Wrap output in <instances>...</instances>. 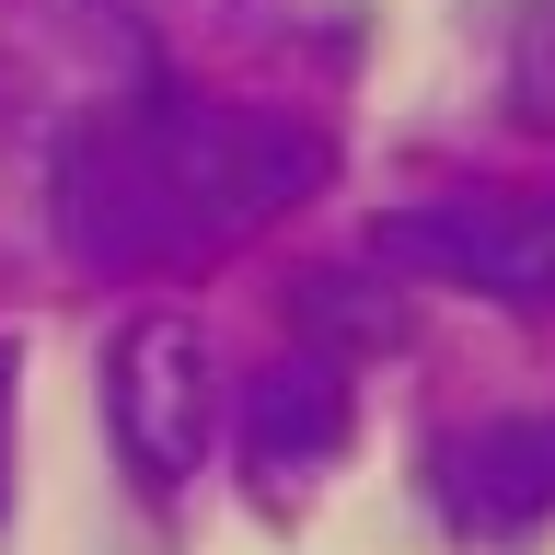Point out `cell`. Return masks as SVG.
Returning <instances> with one entry per match:
<instances>
[{
	"instance_id": "cell-1",
	"label": "cell",
	"mask_w": 555,
	"mask_h": 555,
	"mask_svg": "<svg viewBox=\"0 0 555 555\" xmlns=\"http://www.w3.org/2000/svg\"><path fill=\"white\" fill-rule=\"evenodd\" d=\"M336 173V139L301 116L255 104H197L151 93L116 104L59 151V243L93 278H151V267H208L243 232H267L278 208H301Z\"/></svg>"
},
{
	"instance_id": "cell-6",
	"label": "cell",
	"mask_w": 555,
	"mask_h": 555,
	"mask_svg": "<svg viewBox=\"0 0 555 555\" xmlns=\"http://www.w3.org/2000/svg\"><path fill=\"white\" fill-rule=\"evenodd\" d=\"M289 324L312 336V359H382V347H405V301L371 289L359 267H301L289 278Z\"/></svg>"
},
{
	"instance_id": "cell-8",
	"label": "cell",
	"mask_w": 555,
	"mask_h": 555,
	"mask_svg": "<svg viewBox=\"0 0 555 555\" xmlns=\"http://www.w3.org/2000/svg\"><path fill=\"white\" fill-rule=\"evenodd\" d=\"M12 405H24V347L0 336V520H12Z\"/></svg>"
},
{
	"instance_id": "cell-7",
	"label": "cell",
	"mask_w": 555,
	"mask_h": 555,
	"mask_svg": "<svg viewBox=\"0 0 555 555\" xmlns=\"http://www.w3.org/2000/svg\"><path fill=\"white\" fill-rule=\"evenodd\" d=\"M509 116L555 128V0H520V24H509Z\"/></svg>"
},
{
	"instance_id": "cell-3",
	"label": "cell",
	"mask_w": 555,
	"mask_h": 555,
	"mask_svg": "<svg viewBox=\"0 0 555 555\" xmlns=\"http://www.w3.org/2000/svg\"><path fill=\"white\" fill-rule=\"evenodd\" d=\"M104 428L128 451V475L151 498L197 486L208 440H220V347L197 312H128L104 347Z\"/></svg>"
},
{
	"instance_id": "cell-5",
	"label": "cell",
	"mask_w": 555,
	"mask_h": 555,
	"mask_svg": "<svg viewBox=\"0 0 555 555\" xmlns=\"http://www.w3.org/2000/svg\"><path fill=\"white\" fill-rule=\"evenodd\" d=\"M347 428H359L347 371H336V359H312V347L243 382V475L267 486V498H301L312 475H336V463H347Z\"/></svg>"
},
{
	"instance_id": "cell-4",
	"label": "cell",
	"mask_w": 555,
	"mask_h": 555,
	"mask_svg": "<svg viewBox=\"0 0 555 555\" xmlns=\"http://www.w3.org/2000/svg\"><path fill=\"white\" fill-rule=\"evenodd\" d=\"M428 498L463 555H520L555 520V416H475L428 451Z\"/></svg>"
},
{
	"instance_id": "cell-2",
	"label": "cell",
	"mask_w": 555,
	"mask_h": 555,
	"mask_svg": "<svg viewBox=\"0 0 555 555\" xmlns=\"http://www.w3.org/2000/svg\"><path fill=\"white\" fill-rule=\"evenodd\" d=\"M371 267L544 324L555 312V197L544 185H451V197L382 208L371 220Z\"/></svg>"
}]
</instances>
